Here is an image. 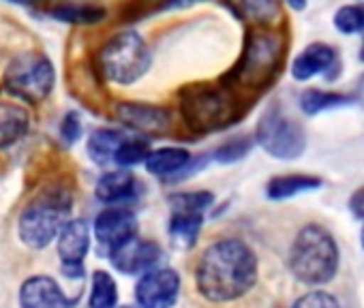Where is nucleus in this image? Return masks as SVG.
Wrapping results in <instances>:
<instances>
[{"label": "nucleus", "mask_w": 364, "mask_h": 308, "mask_svg": "<svg viewBox=\"0 0 364 308\" xmlns=\"http://www.w3.org/2000/svg\"><path fill=\"white\" fill-rule=\"evenodd\" d=\"M60 137L65 143H75L82 137V120L75 111H69L65 116V120L60 122Z\"/></svg>", "instance_id": "nucleus-32"}, {"label": "nucleus", "mask_w": 364, "mask_h": 308, "mask_svg": "<svg viewBox=\"0 0 364 308\" xmlns=\"http://www.w3.org/2000/svg\"><path fill=\"white\" fill-rule=\"evenodd\" d=\"M139 180L129 167H118L114 172H105L95 187V195L105 206H129L139 197Z\"/></svg>", "instance_id": "nucleus-13"}, {"label": "nucleus", "mask_w": 364, "mask_h": 308, "mask_svg": "<svg viewBox=\"0 0 364 308\" xmlns=\"http://www.w3.org/2000/svg\"><path fill=\"white\" fill-rule=\"evenodd\" d=\"M287 5L296 11H302V9H306V0H287Z\"/></svg>", "instance_id": "nucleus-34"}, {"label": "nucleus", "mask_w": 364, "mask_h": 308, "mask_svg": "<svg viewBox=\"0 0 364 308\" xmlns=\"http://www.w3.org/2000/svg\"><path fill=\"white\" fill-rule=\"evenodd\" d=\"M351 103H355V97L343 94V92L309 88V90H304L300 94V109L306 116H317V114H323V111H330V109L349 107Z\"/></svg>", "instance_id": "nucleus-24"}, {"label": "nucleus", "mask_w": 364, "mask_h": 308, "mask_svg": "<svg viewBox=\"0 0 364 308\" xmlns=\"http://www.w3.org/2000/svg\"><path fill=\"white\" fill-rule=\"evenodd\" d=\"M287 58V35L270 26H251L245 37L242 54L223 82L240 92L245 99H253L268 90L279 77Z\"/></svg>", "instance_id": "nucleus-2"}, {"label": "nucleus", "mask_w": 364, "mask_h": 308, "mask_svg": "<svg viewBox=\"0 0 364 308\" xmlns=\"http://www.w3.org/2000/svg\"><path fill=\"white\" fill-rule=\"evenodd\" d=\"M349 212H351L355 219H362V221H364V187H360V189L349 197Z\"/></svg>", "instance_id": "nucleus-33"}, {"label": "nucleus", "mask_w": 364, "mask_h": 308, "mask_svg": "<svg viewBox=\"0 0 364 308\" xmlns=\"http://www.w3.org/2000/svg\"><path fill=\"white\" fill-rule=\"evenodd\" d=\"M48 16L65 24L92 26L103 22L107 18V11L99 5H88V3H56L48 9Z\"/></svg>", "instance_id": "nucleus-22"}, {"label": "nucleus", "mask_w": 364, "mask_h": 308, "mask_svg": "<svg viewBox=\"0 0 364 308\" xmlns=\"http://www.w3.org/2000/svg\"><path fill=\"white\" fill-rule=\"evenodd\" d=\"M204 225V214L202 212H193V210H180V208H171L169 214V240L178 251H189L196 246L198 236L202 231Z\"/></svg>", "instance_id": "nucleus-18"}, {"label": "nucleus", "mask_w": 364, "mask_h": 308, "mask_svg": "<svg viewBox=\"0 0 364 308\" xmlns=\"http://www.w3.org/2000/svg\"><path fill=\"white\" fill-rule=\"evenodd\" d=\"M124 139V135L116 128H97L90 133L88 141H86V152L95 165L99 167H109L114 165V154L120 145V141Z\"/></svg>", "instance_id": "nucleus-23"}, {"label": "nucleus", "mask_w": 364, "mask_h": 308, "mask_svg": "<svg viewBox=\"0 0 364 308\" xmlns=\"http://www.w3.org/2000/svg\"><path fill=\"white\" fill-rule=\"evenodd\" d=\"M118 302V287L109 272L95 270L92 272V285H90V308H112Z\"/></svg>", "instance_id": "nucleus-25"}, {"label": "nucleus", "mask_w": 364, "mask_h": 308, "mask_svg": "<svg viewBox=\"0 0 364 308\" xmlns=\"http://www.w3.org/2000/svg\"><path fill=\"white\" fill-rule=\"evenodd\" d=\"M150 152L148 137H124L114 154V165L118 167H135L146 161Z\"/></svg>", "instance_id": "nucleus-26"}, {"label": "nucleus", "mask_w": 364, "mask_h": 308, "mask_svg": "<svg viewBox=\"0 0 364 308\" xmlns=\"http://www.w3.org/2000/svg\"><path fill=\"white\" fill-rule=\"evenodd\" d=\"M73 195L67 187L52 185L41 189L33 202L22 210L18 221L20 240L28 248H46L50 246L63 225L71 219Z\"/></svg>", "instance_id": "nucleus-5"}, {"label": "nucleus", "mask_w": 364, "mask_h": 308, "mask_svg": "<svg viewBox=\"0 0 364 308\" xmlns=\"http://www.w3.org/2000/svg\"><path fill=\"white\" fill-rule=\"evenodd\" d=\"M200 3V0H139L137 3V16H148L154 11H167V9H182Z\"/></svg>", "instance_id": "nucleus-31"}, {"label": "nucleus", "mask_w": 364, "mask_h": 308, "mask_svg": "<svg viewBox=\"0 0 364 308\" xmlns=\"http://www.w3.org/2000/svg\"><path fill=\"white\" fill-rule=\"evenodd\" d=\"M215 204V195L210 191H185V193H173L169 197V208H180V210H193L206 214Z\"/></svg>", "instance_id": "nucleus-29"}, {"label": "nucleus", "mask_w": 364, "mask_h": 308, "mask_svg": "<svg viewBox=\"0 0 364 308\" xmlns=\"http://www.w3.org/2000/svg\"><path fill=\"white\" fill-rule=\"evenodd\" d=\"M360 86H362V90H364V77H362V82H360Z\"/></svg>", "instance_id": "nucleus-38"}, {"label": "nucleus", "mask_w": 364, "mask_h": 308, "mask_svg": "<svg viewBox=\"0 0 364 308\" xmlns=\"http://www.w3.org/2000/svg\"><path fill=\"white\" fill-rule=\"evenodd\" d=\"M360 60L364 62V43H362V50H360Z\"/></svg>", "instance_id": "nucleus-37"}, {"label": "nucleus", "mask_w": 364, "mask_h": 308, "mask_svg": "<svg viewBox=\"0 0 364 308\" xmlns=\"http://www.w3.org/2000/svg\"><path fill=\"white\" fill-rule=\"evenodd\" d=\"M253 150V137L249 135H234L230 139H225L221 145L215 148L213 152V159L221 165H232L242 161L247 154Z\"/></svg>", "instance_id": "nucleus-27"}, {"label": "nucleus", "mask_w": 364, "mask_h": 308, "mask_svg": "<svg viewBox=\"0 0 364 308\" xmlns=\"http://www.w3.org/2000/svg\"><path fill=\"white\" fill-rule=\"evenodd\" d=\"M137 233V216L127 206H109L95 219V236L109 253Z\"/></svg>", "instance_id": "nucleus-12"}, {"label": "nucleus", "mask_w": 364, "mask_h": 308, "mask_svg": "<svg viewBox=\"0 0 364 308\" xmlns=\"http://www.w3.org/2000/svg\"><path fill=\"white\" fill-rule=\"evenodd\" d=\"M191 163V154L185 148H176V145H167V148H159V150H150L148 157L144 161L146 170L152 176H161V178H176L178 172H185Z\"/></svg>", "instance_id": "nucleus-20"}, {"label": "nucleus", "mask_w": 364, "mask_h": 308, "mask_svg": "<svg viewBox=\"0 0 364 308\" xmlns=\"http://www.w3.org/2000/svg\"><path fill=\"white\" fill-rule=\"evenodd\" d=\"M152 62L148 43L133 31L114 35L99 52V69L103 77L118 86L139 82Z\"/></svg>", "instance_id": "nucleus-6"}, {"label": "nucleus", "mask_w": 364, "mask_h": 308, "mask_svg": "<svg viewBox=\"0 0 364 308\" xmlns=\"http://www.w3.org/2000/svg\"><path fill=\"white\" fill-rule=\"evenodd\" d=\"M360 244H362V248H364V225H362V231H360Z\"/></svg>", "instance_id": "nucleus-36"}, {"label": "nucleus", "mask_w": 364, "mask_h": 308, "mask_svg": "<svg viewBox=\"0 0 364 308\" xmlns=\"http://www.w3.org/2000/svg\"><path fill=\"white\" fill-rule=\"evenodd\" d=\"M257 274L255 251L238 238H223L200 255L196 285L208 302H234L255 287Z\"/></svg>", "instance_id": "nucleus-1"}, {"label": "nucleus", "mask_w": 364, "mask_h": 308, "mask_svg": "<svg viewBox=\"0 0 364 308\" xmlns=\"http://www.w3.org/2000/svg\"><path fill=\"white\" fill-rule=\"evenodd\" d=\"M109 261L112 265L122 272V274H144L152 268H159L163 263V248L161 244L139 238L137 233L133 238H129L127 242H122L120 246L112 248L109 253Z\"/></svg>", "instance_id": "nucleus-10"}, {"label": "nucleus", "mask_w": 364, "mask_h": 308, "mask_svg": "<svg viewBox=\"0 0 364 308\" xmlns=\"http://www.w3.org/2000/svg\"><path fill=\"white\" fill-rule=\"evenodd\" d=\"M58 257L63 263H84L90 251V225L86 219H69L56 236Z\"/></svg>", "instance_id": "nucleus-16"}, {"label": "nucleus", "mask_w": 364, "mask_h": 308, "mask_svg": "<svg viewBox=\"0 0 364 308\" xmlns=\"http://www.w3.org/2000/svg\"><path fill=\"white\" fill-rule=\"evenodd\" d=\"M338 263V244L326 227L309 223L296 233L289 248V270L296 280L309 287H321L336 276Z\"/></svg>", "instance_id": "nucleus-4"}, {"label": "nucleus", "mask_w": 364, "mask_h": 308, "mask_svg": "<svg viewBox=\"0 0 364 308\" xmlns=\"http://www.w3.org/2000/svg\"><path fill=\"white\" fill-rule=\"evenodd\" d=\"M9 3H14V5H26V7H31V5H39L41 0H9Z\"/></svg>", "instance_id": "nucleus-35"}, {"label": "nucleus", "mask_w": 364, "mask_h": 308, "mask_svg": "<svg viewBox=\"0 0 364 308\" xmlns=\"http://www.w3.org/2000/svg\"><path fill=\"white\" fill-rule=\"evenodd\" d=\"M334 28L341 35H360L364 33V3L345 5L334 13Z\"/></svg>", "instance_id": "nucleus-28"}, {"label": "nucleus", "mask_w": 364, "mask_h": 308, "mask_svg": "<svg viewBox=\"0 0 364 308\" xmlns=\"http://www.w3.org/2000/svg\"><path fill=\"white\" fill-rule=\"evenodd\" d=\"M336 67H338V56L332 45L311 43L294 58L291 77L296 82H309L317 75H326L330 79V71Z\"/></svg>", "instance_id": "nucleus-14"}, {"label": "nucleus", "mask_w": 364, "mask_h": 308, "mask_svg": "<svg viewBox=\"0 0 364 308\" xmlns=\"http://www.w3.org/2000/svg\"><path fill=\"white\" fill-rule=\"evenodd\" d=\"M225 7L251 26H272L281 18L279 0H223Z\"/></svg>", "instance_id": "nucleus-19"}, {"label": "nucleus", "mask_w": 364, "mask_h": 308, "mask_svg": "<svg viewBox=\"0 0 364 308\" xmlns=\"http://www.w3.org/2000/svg\"><path fill=\"white\" fill-rule=\"evenodd\" d=\"M180 274L169 268H152L144 272L135 285V299L144 308H167L178 302Z\"/></svg>", "instance_id": "nucleus-9"}, {"label": "nucleus", "mask_w": 364, "mask_h": 308, "mask_svg": "<svg viewBox=\"0 0 364 308\" xmlns=\"http://www.w3.org/2000/svg\"><path fill=\"white\" fill-rule=\"evenodd\" d=\"M294 306L296 308H338L341 306V299L336 295H332L330 291L315 289V291H309V293L300 295L294 302Z\"/></svg>", "instance_id": "nucleus-30"}, {"label": "nucleus", "mask_w": 364, "mask_h": 308, "mask_svg": "<svg viewBox=\"0 0 364 308\" xmlns=\"http://www.w3.org/2000/svg\"><path fill=\"white\" fill-rule=\"evenodd\" d=\"M321 185L323 182L317 176H309V174H285V176H274L266 185V195L272 202H283V199L298 197L302 193H313V191L321 189Z\"/></svg>", "instance_id": "nucleus-21"}, {"label": "nucleus", "mask_w": 364, "mask_h": 308, "mask_svg": "<svg viewBox=\"0 0 364 308\" xmlns=\"http://www.w3.org/2000/svg\"><path fill=\"white\" fill-rule=\"evenodd\" d=\"M116 120L144 137H159L171 128V114L161 105L124 101L114 107Z\"/></svg>", "instance_id": "nucleus-11"}, {"label": "nucleus", "mask_w": 364, "mask_h": 308, "mask_svg": "<svg viewBox=\"0 0 364 308\" xmlns=\"http://www.w3.org/2000/svg\"><path fill=\"white\" fill-rule=\"evenodd\" d=\"M77 299L67 297L52 276H31L20 289V304L26 308H67Z\"/></svg>", "instance_id": "nucleus-15"}, {"label": "nucleus", "mask_w": 364, "mask_h": 308, "mask_svg": "<svg viewBox=\"0 0 364 308\" xmlns=\"http://www.w3.org/2000/svg\"><path fill=\"white\" fill-rule=\"evenodd\" d=\"M56 71L52 60L41 52H24L16 56L3 75V88L31 105L43 103L54 90Z\"/></svg>", "instance_id": "nucleus-7"}, {"label": "nucleus", "mask_w": 364, "mask_h": 308, "mask_svg": "<svg viewBox=\"0 0 364 308\" xmlns=\"http://www.w3.org/2000/svg\"><path fill=\"white\" fill-rule=\"evenodd\" d=\"M255 141L279 161H296L306 150V133L300 122L289 118L283 107L270 103L257 120Z\"/></svg>", "instance_id": "nucleus-8"}, {"label": "nucleus", "mask_w": 364, "mask_h": 308, "mask_svg": "<svg viewBox=\"0 0 364 308\" xmlns=\"http://www.w3.org/2000/svg\"><path fill=\"white\" fill-rule=\"evenodd\" d=\"M31 131V111L14 101H0V150L11 148Z\"/></svg>", "instance_id": "nucleus-17"}, {"label": "nucleus", "mask_w": 364, "mask_h": 308, "mask_svg": "<svg viewBox=\"0 0 364 308\" xmlns=\"http://www.w3.org/2000/svg\"><path fill=\"white\" fill-rule=\"evenodd\" d=\"M251 105L240 92L228 86L223 79L219 84H193L178 92V109L185 124L198 133H217L236 124Z\"/></svg>", "instance_id": "nucleus-3"}]
</instances>
